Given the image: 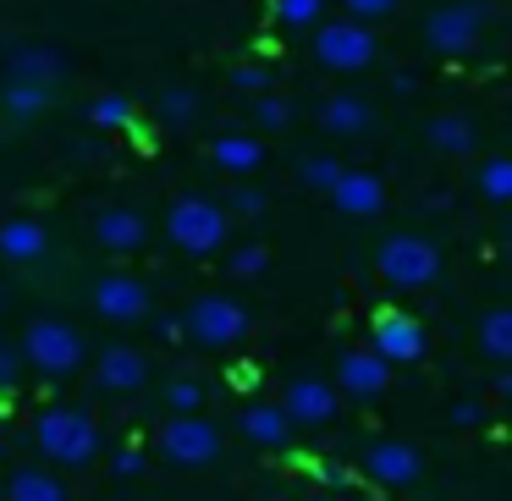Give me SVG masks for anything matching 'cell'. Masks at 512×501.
Returning <instances> with one entry per match:
<instances>
[{"mask_svg":"<svg viewBox=\"0 0 512 501\" xmlns=\"http://www.w3.org/2000/svg\"><path fill=\"white\" fill-rule=\"evenodd\" d=\"M34 441H39V452H45L50 463L83 468V463H94V452H100V424H94L83 408H45L34 419Z\"/></svg>","mask_w":512,"mask_h":501,"instance_id":"cell-1","label":"cell"},{"mask_svg":"<svg viewBox=\"0 0 512 501\" xmlns=\"http://www.w3.org/2000/svg\"><path fill=\"white\" fill-rule=\"evenodd\" d=\"M17 358H23L28 369H39V375H78L89 347H83V336L72 331L67 320L39 314V320H28L23 342H17Z\"/></svg>","mask_w":512,"mask_h":501,"instance_id":"cell-2","label":"cell"},{"mask_svg":"<svg viewBox=\"0 0 512 501\" xmlns=\"http://www.w3.org/2000/svg\"><path fill=\"white\" fill-rule=\"evenodd\" d=\"M375 270H380V281H386V287L419 292V287H430V281L441 276V248H435V237L391 232L386 243H380V254H375Z\"/></svg>","mask_w":512,"mask_h":501,"instance_id":"cell-3","label":"cell"},{"mask_svg":"<svg viewBox=\"0 0 512 501\" xmlns=\"http://www.w3.org/2000/svg\"><path fill=\"white\" fill-rule=\"evenodd\" d=\"M166 237H171V248H182V254L210 259L215 248L226 243V210H221L215 199L182 193V199L166 210Z\"/></svg>","mask_w":512,"mask_h":501,"instance_id":"cell-4","label":"cell"},{"mask_svg":"<svg viewBox=\"0 0 512 501\" xmlns=\"http://www.w3.org/2000/svg\"><path fill=\"white\" fill-rule=\"evenodd\" d=\"M248 331H254V320L237 298H199L182 314V342H199V347H237Z\"/></svg>","mask_w":512,"mask_h":501,"instance_id":"cell-5","label":"cell"},{"mask_svg":"<svg viewBox=\"0 0 512 501\" xmlns=\"http://www.w3.org/2000/svg\"><path fill=\"white\" fill-rule=\"evenodd\" d=\"M215 452H221V430L204 413H171L160 424V457L171 468H204L215 463Z\"/></svg>","mask_w":512,"mask_h":501,"instance_id":"cell-6","label":"cell"},{"mask_svg":"<svg viewBox=\"0 0 512 501\" xmlns=\"http://www.w3.org/2000/svg\"><path fill=\"white\" fill-rule=\"evenodd\" d=\"M314 56L331 72H364L375 61V34L364 23H353V17H336V23L314 28Z\"/></svg>","mask_w":512,"mask_h":501,"instance_id":"cell-7","label":"cell"},{"mask_svg":"<svg viewBox=\"0 0 512 501\" xmlns=\"http://www.w3.org/2000/svg\"><path fill=\"white\" fill-rule=\"evenodd\" d=\"M424 347H430V336H424V325L413 320V314L402 309H380L375 314V331H369V353L380 358V364H413V358H424Z\"/></svg>","mask_w":512,"mask_h":501,"instance_id":"cell-8","label":"cell"},{"mask_svg":"<svg viewBox=\"0 0 512 501\" xmlns=\"http://www.w3.org/2000/svg\"><path fill=\"white\" fill-rule=\"evenodd\" d=\"M479 23H485L479 6H441V12L424 17V45L435 56H468L479 45Z\"/></svg>","mask_w":512,"mask_h":501,"instance_id":"cell-9","label":"cell"},{"mask_svg":"<svg viewBox=\"0 0 512 501\" xmlns=\"http://www.w3.org/2000/svg\"><path fill=\"white\" fill-rule=\"evenodd\" d=\"M276 408L287 413L292 430H298V424H331L336 419V386L320 375H298V380H287Z\"/></svg>","mask_w":512,"mask_h":501,"instance_id":"cell-10","label":"cell"},{"mask_svg":"<svg viewBox=\"0 0 512 501\" xmlns=\"http://www.w3.org/2000/svg\"><path fill=\"white\" fill-rule=\"evenodd\" d=\"M364 474L386 490H402L424 474V457H419V446H408V441H375L364 452Z\"/></svg>","mask_w":512,"mask_h":501,"instance_id":"cell-11","label":"cell"},{"mask_svg":"<svg viewBox=\"0 0 512 501\" xmlns=\"http://www.w3.org/2000/svg\"><path fill=\"white\" fill-rule=\"evenodd\" d=\"M94 309L116 325H133L149 314V287L138 276H100L94 281Z\"/></svg>","mask_w":512,"mask_h":501,"instance_id":"cell-12","label":"cell"},{"mask_svg":"<svg viewBox=\"0 0 512 501\" xmlns=\"http://www.w3.org/2000/svg\"><path fill=\"white\" fill-rule=\"evenodd\" d=\"M386 386H391V369L380 364L369 347L342 353V364H336V391H347V397H358V402H375V397H386Z\"/></svg>","mask_w":512,"mask_h":501,"instance_id":"cell-13","label":"cell"},{"mask_svg":"<svg viewBox=\"0 0 512 501\" xmlns=\"http://www.w3.org/2000/svg\"><path fill=\"white\" fill-rule=\"evenodd\" d=\"M331 204L342 215H353V221H369V215L386 210V182L375 177V171H342L331 188Z\"/></svg>","mask_w":512,"mask_h":501,"instance_id":"cell-14","label":"cell"},{"mask_svg":"<svg viewBox=\"0 0 512 501\" xmlns=\"http://www.w3.org/2000/svg\"><path fill=\"white\" fill-rule=\"evenodd\" d=\"M144 380H149V364H144V353L127 347V342L105 347V353L94 358V386L100 391H138Z\"/></svg>","mask_w":512,"mask_h":501,"instance_id":"cell-15","label":"cell"},{"mask_svg":"<svg viewBox=\"0 0 512 501\" xmlns=\"http://www.w3.org/2000/svg\"><path fill=\"white\" fill-rule=\"evenodd\" d=\"M6 72H12L6 83H34V89H56V83L67 78V56H61L56 45H23V50H12Z\"/></svg>","mask_w":512,"mask_h":501,"instance_id":"cell-16","label":"cell"},{"mask_svg":"<svg viewBox=\"0 0 512 501\" xmlns=\"http://www.w3.org/2000/svg\"><path fill=\"white\" fill-rule=\"evenodd\" d=\"M94 237H100V248H111V254H138V248L149 243V221L138 210H127V204H111V210H100V221H94Z\"/></svg>","mask_w":512,"mask_h":501,"instance_id":"cell-17","label":"cell"},{"mask_svg":"<svg viewBox=\"0 0 512 501\" xmlns=\"http://www.w3.org/2000/svg\"><path fill=\"white\" fill-rule=\"evenodd\" d=\"M50 248V232L34 221V215H12V221H0V259H12V265H39Z\"/></svg>","mask_w":512,"mask_h":501,"instance_id":"cell-18","label":"cell"},{"mask_svg":"<svg viewBox=\"0 0 512 501\" xmlns=\"http://www.w3.org/2000/svg\"><path fill=\"white\" fill-rule=\"evenodd\" d=\"M237 430H243L248 446H265V452H276V446L292 441V424L276 402H248V408L237 413Z\"/></svg>","mask_w":512,"mask_h":501,"instance_id":"cell-19","label":"cell"},{"mask_svg":"<svg viewBox=\"0 0 512 501\" xmlns=\"http://www.w3.org/2000/svg\"><path fill=\"white\" fill-rule=\"evenodd\" d=\"M320 127L331 138H364L369 127H375V111H369L358 94H336V100L320 105Z\"/></svg>","mask_w":512,"mask_h":501,"instance_id":"cell-20","label":"cell"},{"mask_svg":"<svg viewBox=\"0 0 512 501\" xmlns=\"http://www.w3.org/2000/svg\"><path fill=\"white\" fill-rule=\"evenodd\" d=\"M210 160L221 171H232V177H254V171L265 166V144H259V138H248V133H221L210 144Z\"/></svg>","mask_w":512,"mask_h":501,"instance_id":"cell-21","label":"cell"},{"mask_svg":"<svg viewBox=\"0 0 512 501\" xmlns=\"http://www.w3.org/2000/svg\"><path fill=\"white\" fill-rule=\"evenodd\" d=\"M424 138H430V149H441V155H468V149L479 144L474 122H468L463 111H441V116H430Z\"/></svg>","mask_w":512,"mask_h":501,"instance_id":"cell-22","label":"cell"},{"mask_svg":"<svg viewBox=\"0 0 512 501\" xmlns=\"http://www.w3.org/2000/svg\"><path fill=\"white\" fill-rule=\"evenodd\" d=\"M0 490H6V501H67V485L45 468H17Z\"/></svg>","mask_w":512,"mask_h":501,"instance_id":"cell-23","label":"cell"},{"mask_svg":"<svg viewBox=\"0 0 512 501\" xmlns=\"http://www.w3.org/2000/svg\"><path fill=\"white\" fill-rule=\"evenodd\" d=\"M0 105H6L12 122H39V116L50 111V89H34V83H6V89H0Z\"/></svg>","mask_w":512,"mask_h":501,"instance_id":"cell-24","label":"cell"},{"mask_svg":"<svg viewBox=\"0 0 512 501\" xmlns=\"http://www.w3.org/2000/svg\"><path fill=\"white\" fill-rule=\"evenodd\" d=\"M479 347H485V358H496V364L512 358V314L507 309H490L485 320H479Z\"/></svg>","mask_w":512,"mask_h":501,"instance_id":"cell-25","label":"cell"},{"mask_svg":"<svg viewBox=\"0 0 512 501\" xmlns=\"http://www.w3.org/2000/svg\"><path fill=\"white\" fill-rule=\"evenodd\" d=\"M89 122L100 127V133H127V127H133V100H122V94H94Z\"/></svg>","mask_w":512,"mask_h":501,"instance_id":"cell-26","label":"cell"},{"mask_svg":"<svg viewBox=\"0 0 512 501\" xmlns=\"http://www.w3.org/2000/svg\"><path fill=\"white\" fill-rule=\"evenodd\" d=\"M479 193H485L490 204H512V160L507 155L479 160Z\"/></svg>","mask_w":512,"mask_h":501,"instance_id":"cell-27","label":"cell"},{"mask_svg":"<svg viewBox=\"0 0 512 501\" xmlns=\"http://www.w3.org/2000/svg\"><path fill=\"white\" fill-rule=\"evenodd\" d=\"M248 116H254V127H259V133H281V127L292 122V105L281 100V94H254Z\"/></svg>","mask_w":512,"mask_h":501,"instance_id":"cell-28","label":"cell"},{"mask_svg":"<svg viewBox=\"0 0 512 501\" xmlns=\"http://www.w3.org/2000/svg\"><path fill=\"white\" fill-rule=\"evenodd\" d=\"M155 111H160V122H166V127H188L193 116H199V94H193V89H166Z\"/></svg>","mask_w":512,"mask_h":501,"instance_id":"cell-29","label":"cell"},{"mask_svg":"<svg viewBox=\"0 0 512 501\" xmlns=\"http://www.w3.org/2000/svg\"><path fill=\"white\" fill-rule=\"evenodd\" d=\"M342 171H347V166H342L336 155H303V182H309V188H320V193H331Z\"/></svg>","mask_w":512,"mask_h":501,"instance_id":"cell-30","label":"cell"},{"mask_svg":"<svg viewBox=\"0 0 512 501\" xmlns=\"http://www.w3.org/2000/svg\"><path fill=\"white\" fill-rule=\"evenodd\" d=\"M320 12H325V0H276V17L287 28H314Z\"/></svg>","mask_w":512,"mask_h":501,"instance_id":"cell-31","label":"cell"},{"mask_svg":"<svg viewBox=\"0 0 512 501\" xmlns=\"http://www.w3.org/2000/svg\"><path fill=\"white\" fill-rule=\"evenodd\" d=\"M265 193H259V188H248V182H237V188L232 193H226V210H232V215H243V221H259V215H265Z\"/></svg>","mask_w":512,"mask_h":501,"instance_id":"cell-32","label":"cell"},{"mask_svg":"<svg viewBox=\"0 0 512 501\" xmlns=\"http://www.w3.org/2000/svg\"><path fill=\"white\" fill-rule=\"evenodd\" d=\"M199 402H204V386H199V380L177 375V380L166 386V408H171V413H193Z\"/></svg>","mask_w":512,"mask_h":501,"instance_id":"cell-33","label":"cell"},{"mask_svg":"<svg viewBox=\"0 0 512 501\" xmlns=\"http://www.w3.org/2000/svg\"><path fill=\"white\" fill-rule=\"evenodd\" d=\"M265 265H270V248H259V243H248V248H237V254H232V276L237 281L265 276Z\"/></svg>","mask_w":512,"mask_h":501,"instance_id":"cell-34","label":"cell"},{"mask_svg":"<svg viewBox=\"0 0 512 501\" xmlns=\"http://www.w3.org/2000/svg\"><path fill=\"white\" fill-rule=\"evenodd\" d=\"M232 89H243V94H270V67H265V61H243V67L232 72Z\"/></svg>","mask_w":512,"mask_h":501,"instance_id":"cell-35","label":"cell"},{"mask_svg":"<svg viewBox=\"0 0 512 501\" xmlns=\"http://www.w3.org/2000/svg\"><path fill=\"white\" fill-rule=\"evenodd\" d=\"M342 6H347V17H353V23H386L402 0H342Z\"/></svg>","mask_w":512,"mask_h":501,"instance_id":"cell-36","label":"cell"},{"mask_svg":"<svg viewBox=\"0 0 512 501\" xmlns=\"http://www.w3.org/2000/svg\"><path fill=\"white\" fill-rule=\"evenodd\" d=\"M17 369H23L17 347H0V391H12V386H17Z\"/></svg>","mask_w":512,"mask_h":501,"instance_id":"cell-37","label":"cell"},{"mask_svg":"<svg viewBox=\"0 0 512 501\" xmlns=\"http://www.w3.org/2000/svg\"><path fill=\"white\" fill-rule=\"evenodd\" d=\"M116 474H144V452H138V446H122V452H116Z\"/></svg>","mask_w":512,"mask_h":501,"instance_id":"cell-38","label":"cell"},{"mask_svg":"<svg viewBox=\"0 0 512 501\" xmlns=\"http://www.w3.org/2000/svg\"><path fill=\"white\" fill-rule=\"evenodd\" d=\"M479 419H485V413H479L474 402H457L452 408V424H479Z\"/></svg>","mask_w":512,"mask_h":501,"instance_id":"cell-39","label":"cell"},{"mask_svg":"<svg viewBox=\"0 0 512 501\" xmlns=\"http://www.w3.org/2000/svg\"><path fill=\"white\" fill-rule=\"evenodd\" d=\"M0 452H6V435H0Z\"/></svg>","mask_w":512,"mask_h":501,"instance_id":"cell-40","label":"cell"},{"mask_svg":"<svg viewBox=\"0 0 512 501\" xmlns=\"http://www.w3.org/2000/svg\"><path fill=\"white\" fill-rule=\"evenodd\" d=\"M210 501H226V496H210Z\"/></svg>","mask_w":512,"mask_h":501,"instance_id":"cell-41","label":"cell"},{"mask_svg":"<svg viewBox=\"0 0 512 501\" xmlns=\"http://www.w3.org/2000/svg\"><path fill=\"white\" fill-rule=\"evenodd\" d=\"M0 501H6V490H0Z\"/></svg>","mask_w":512,"mask_h":501,"instance_id":"cell-42","label":"cell"}]
</instances>
